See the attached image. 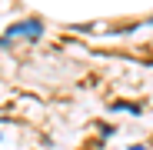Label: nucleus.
Returning <instances> with one entry per match:
<instances>
[{
  "mask_svg": "<svg viewBox=\"0 0 153 150\" xmlns=\"http://www.w3.org/2000/svg\"><path fill=\"white\" fill-rule=\"evenodd\" d=\"M7 37H40V20H27V23H17L10 27Z\"/></svg>",
  "mask_w": 153,
  "mask_h": 150,
  "instance_id": "f257e3e1",
  "label": "nucleus"
}]
</instances>
